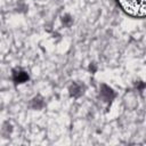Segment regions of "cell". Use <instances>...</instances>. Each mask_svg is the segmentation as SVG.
<instances>
[{"instance_id":"7a4b0ae2","label":"cell","mask_w":146,"mask_h":146,"mask_svg":"<svg viewBox=\"0 0 146 146\" xmlns=\"http://www.w3.org/2000/svg\"><path fill=\"white\" fill-rule=\"evenodd\" d=\"M29 79V75L26 74V72H24V71H17V72H15L14 73V80H15V82H17V83H23V82H25L26 80Z\"/></svg>"},{"instance_id":"6da1fadb","label":"cell","mask_w":146,"mask_h":146,"mask_svg":"<svg viewBox=\"0 0 146 146\" xmlns=\"http://www.w3.org/2000/svg\"><path fill=\"white\" fill-rule=\"evenodd\" d=\"M121 8L131 16L141 17L144 15V0H116Z\"/></svg>"}]
</instances>
